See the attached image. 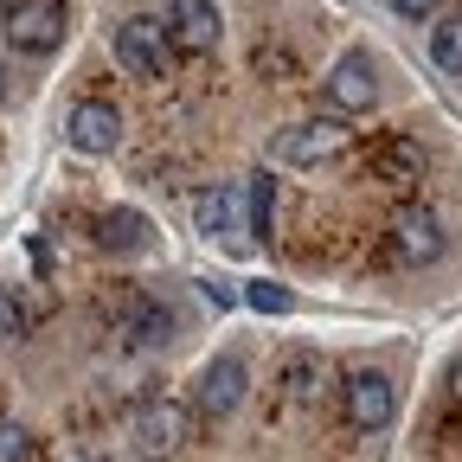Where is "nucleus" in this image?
<instances>
[{
    "mask_svg": "<svg viewBox=\"0 0 462 462\" xmlns=\"http://www.w3.org/2000/svg\"><path fill=\"white\" fill-rule=\"evenodd\" d=\"M373 173H379V180H392V187L418 180V173H424V148H418L411 135H385V142L373 148Z\"/></svg>",
    "mask_w": 462,
    "mask_h": 462,
    "instance_id": "4468645a",
    "label": "nucleus"
},
{
    "mask_svg": "<svg viewBox=\"0 0 462 462\" xmlns=\"http://www.w3.org/2000/svg\"><path fill=\"white\" fill-rule=\"evenodd\" d=\"M90 238H97V251H142L148 245V218L135 206H109V212L90 218Z\"/></svg>",
    "mask_w": 462,
    "mask_h": 462,
    "instance_id": "f8f14e48",
    "label": "nucleus"
},
{
    "mask_svg": "<svg viewBox=\"0 0 462 462\" xmlns=\"http://www.w3.org/2000/svg\"><path fill=\"white\" fill-rule=\"evenodd\" d=\"M173 39H167V20H148V14H135V20H123L116 26V65H123L129 78H167L173 71Z\"/></svg>",
    "mask_w": 462,
    "mask_h": 462,
    "instance_id": "7ed1b4c3",
    "label": "nucleus"
},
{
    "mask_svg": "<svg viewBox=\"0 0 462 462\" xmlns=\"http://www.w3.org/2000/svg\"><path fill=\"white\" fill-rule=\"evenodd\" d=\"M167 39H173L180 58L212 51L218 45V7H212V0H173V7H167Z\"/></svg>",
    "mask_w": 462,
    "mask_h": 462,
    "instance_id": "9b49d317",
    "label": "nucleus"
},
{
    "mask_svg": "<svg viewBox=\"0 0 462 462\" xmlns=\"http://www.w3.org/2000/svg\"><path fill=\"white\" fill-rule=\"evenodd\" d=\"M187 430H193V404H180V398H148L142 411H135V456L142 462H167L173 449L187 443Z\"/></svg>",
    "mask_w": 462,
    "mask_h": 462,
    "instance_id": "20e7f679",
    "label": "nucleus"
},
{
    "mask_svg": "<svg viewBox=\"0 0 462 462\" xmlns=\"http://www.w3.org/2000/svg\"><path fill=\"white\" fill-rule=\"evenodd\" d=\"M103 315H109V328L123 334L129 346H167V340H173V315H167V302L142 296V289H116V296L103 302Z\"/></svg>",
    "mask_w": 462,
    "mask_h": 462,
    "instance_id": "39448f33",
    "label": "nucleus"
},
{
    "mask_svg": "<svg viewBox=\"0 0 462 462\" xmlns=\"http://www.w3.org/2000/svg\"><path fill=\"white\" fill-rule=\"evenodd\" d=\"M449 392H456V404H462V360H456V373H449Z\"/></svg>",
    "mask_w": 462,
    "mask_h": 462,
    "instance_id": "4be33fe9",
    "label": "nucleus"
},
{
    "mask_svg": "<svg viewBox=\"0 0 462 462\" xmlns=\"http://www.w3.org/2000/svg\"><path fill=\"white\" fill-rule=\"evenodd\" d=\"M437 7L443 0H392V14H404V20H437Z\"/></svg>",
    "mask_w": 462,
    "mask_h": 462,
    "instance_id": "412c9836",
    "label": "nucleus"
},
{
    "mask_svg": "<svg viewBox=\"0 0 462 462\" xmlns=\"http://www.w3.org/2000/svg\"><path fill=\"white\" fill-rule=\"evenodd\" d=\"M0 39L20 58H45L65 39V0H7L0 7Z\"/></svg>",
    "mask_w": 462,
    "mask_h": 462,
    "instance_id": "f03ea898",
    "label": "nucleus"
},
{
    "mask_svg": "<svg viewBox=\"0 0 462 462\" xmlns=\"http://www.w3.org/2000/svg\"><path fill=\"white\" fill-rule=\"evenodd\" d=\"M443 251H449V231H443V218H437L430 206H404V212L392 218V257H398V263L424 270V263H437Z\"/></svg>",
    "mask_w": 462,
    "mask_h": 462,
    "instance_id": "0eeeda50",
    "label": "nucleus"
},
{
    "mask_svg": "<svg viewBox=\"0 0 462 462\" xmlns=\"http://www.w3.org/2000/svg\"><path fill=\"white\" fill-rule=\"evenodd\" d=\"M26 328H32V315H26V302L14 296V289H7V282H0V340H20Z\"/></svg>",
    "mask_w": 462,
    "mask_h": 462,
    "instance_id": "a211bd4d",
    "label": "nucleus"
},
{
    "mask_svg": "<svg viewBox=\"0 0 462 462\" xmlns=\"http://www.w3.org/2000/svg\"><path fill=\"white\" fill-rule=\"evenodd\" d=\"M430 65L443 78H462V14H443L430 26Z\"/></svg>",
    "mask_w": 462,
    "mask_h": 462,
    "instance_id": "2eb2a0df",
    "label": "nucleus"
},
{
    "mask_svg": "<svg viewBox=\"0 0 462 462\" xmlns=\"http://www.w3.org/2000/svg\"><path fill=\"white\" fill-rule=\"evenodd\" d=\"M65 135H71L78 154H116V148H123V109L103 103V97H84L65 116Z\"/></svg>",
    "mask_w": 462,
    "mask_h": 462,
    "instance_id": "9d476101",
    "label": "nucleus"
},
{
    "mask_svg": "<svg viewBox=\"0 0 462 462\" xmlns=\"http://www.w3.org/2000/svg\"><path fill=\"white\" fill-rule=\"evenodd\" d=\"M193 225H199V238L238 245V193H231V187H206L199 206H193Z\"/></svg>",
    "mask_w": 462,
    "mask_h": 462,
    "instance_id": "ddd939ff",
    "label": "nucleus"
},
{
    "mask_svg": "<svg viewBox=\"0 0 462 462\" xmlns=\"http://www.w3.org/2000/svg\"><path fill=\"white\" fill-rule=\"evenodd\" d=\"M245 302H251L257 315H289V309H296V296H289V289H276V282H251Z\"/></svg>",
    "mask_w": 462,
    "mask_h": 462,
    "instance_id": "6ab92c4d",
    "label": "nucleus"
},
{
    "mask_svg": "<svg viewBox=\"0 0 462 462\" xmlns=\"http://www.w3.org/2000/svg\"><path fill=\"white\" fill-rule=\"evenodd\" d=\"M340 404H346V424L354 430H385L392 411H398V392H392V379L379 366H354L340 379Z\"/></svg>",
    "mask_w": 462,
    "mask_h": 462,
    "instance_id": "423d86ee",
    "label": "nucleus"
},
{
    "mask_svg": "<svg viewBox=\"0 0 462 462\" xmlns=\"http://www.w3.org/2000/svg\"><path fill=\"white\" fill-rule=\"evenodd\" d=\"M282 392L296 398V404H315L321 398V360L315 354H296V360L282 366Z\"/></svg>",
    "mask_w": 462,
    "mask_h": 462,
    "instance_id": "dca6fc26",
    "label": "nucleus"
},
{
    "mask_svg": "<svg viewBox=\"0 0 462 462\" xmlns=\"http://www.w3.org/2000/svg\"><path fill=\"white\" fill-rule=\"evenodd\" d=\"M245 392H251V366L238 360V354H218L206 373H199V392H193V418H231L245 404Z\"/></svg>",
    "mask_w": 462,
    "mask_h": 462,
    "instance_id": "6e6552de",
    "label": "nucleus"
},
{
    "mask_svg": "<svg viewBox=\"0 0 462 462\" xmlns=\"http://www.w3.org/2000/svg\"><path fill=\"white\" fill-rule=\"evenodd\" d=\"M0 462H32V430L14 418H0Z\"/></svg>",
    "mask_w": 462,
    "mask_h": 462,
    "instance_id": "aec40b11",
    "label": "nucleus"
},
{
    "mask_svg": "<svg viewBox=\"0 0 462 462\" xmlns=\"http://www.w3.org/2000/svg\"><path fill=\"white\" fill-rule=\"evenodd\" d=\"M251 225H257V238H270V231H276V180H270V173H257V180H251Z\"/></svg>",
    "mask_w": 462,
    "mask_h": 462,
    "instance_id": "f3484780",
    "label": "nucleus"
},
{
    "mask_svg": "<svg viewBox=\"0 0 462 462\" xmlns=\"http://www.w3.org/2000/svg\"><path fill=\"white\" fill-rule=\"evenodd\" d=\"M354 116H302V123H289V129H276V142H270V154L282 161V167H334L340 154H354Z\"/></svg>",
    "mask_w": 462,
    "mask_h": 462,
    "instance_id": "f257e3e1",
    "label": "nucleus"
},
{
    "mask_svg": "<svg viewBox=\"0 0 462 462\" xmlns=\"http://www.w3.org/2000/svg\"><path fill=\"white\" fill-rule=\"evenodd\" d=\"M328 109L334 116H366L373 103H379V78H373V58L366 51H346V58H334V71H328Z\"/></svg>",
    "mask_w": 462,
    "mask_h": 462,
    "instance_id": "1a4fd4ad",
    "label": "nucleus"
}]
</instances>
